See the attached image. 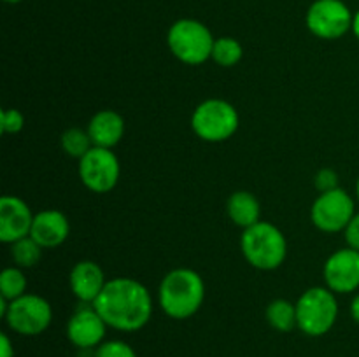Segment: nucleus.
Instances as JSON below:
<instances>
[{"label": "nucleus", "mask_w": 359, "mask_h": 357, "mask_svg": "<svg viewBox=\"0 0 359 357\" xmlns=\"http://www.w3.org/2000/svg\"><path fill=\"white\" fill-rule=\"evenodd\" d=\"M93 307L109 328L133 332L149 322L153 315V296L139 280L116 276L107 280Z\"/></svg>", "instance_id": "1"}, {"label": "nucleus", "mask_w": 359, "mask_h": 357, "mask_svg": "<svg viewBox=\"0 0 359 357\" xmlns=\"http://www.w3.org/2000/svg\"><path fill=\"white\" fill-rule=\"evenodd\" d=\"M205 300V282L191 268H175L161 279L158 303L165 315L175 321L193 317Z\"/></svg>", "instance_id": "2"}, {"label": "nucleus", "mask_w": 359, "mask_h": 357, "mask_svg": "<svg viewBox=\"0 0 359 357\" xmlns=\"http://www.w3.org/2000/svg\"><path fill=\"white\" fill-rule=\"evenodd\" d=\"M241 248L245 261L256 270L272 272L284 262L287 255V241L283 231L272 223L259 220L244 230Z\"/></svg>", "instance_id": "3"}, {"label": "nucleus", "mask_w": 359, "mask_h": 357, "mask_svg": "<svg viewBox=\"0 0 359 357\" xmlns=\"http://www.w3.org/2000/svg\"><path fill=\"white\" fill-rule=\"evenodd\" d=\"M214 41L209 28L191 18L177 20L167 34V44L172 55L186 65H202L212 56Z\"/></svg>", "instance_id": "4"}, {"label": "nucleus", "mask_w": 359, "mask_h": 357, "mask_svg": "<svg viewBox=\"0 0 359 357\" xmlns=\"http://www.w3.org/2000/svg\"><path fill=\"white\" fill-rule=\"evenodd\" d=\"M339 318L337 294L328 287H311L297 301L298 329L307 336H323L332 331Z\"/></svg>", "instance_id": "5"}, {"label": "nucleus", "mask_w": 359, "mask_h": 357, "mask_svg": "<svg viewBox=\"0 0 359 357\" xmlns=\"http://www.w3.org/2000/svg\"><path fill=\"white\" fill-rule=\"evenodd\" d=\"M241 118L230 102L221 98H209L193 111L191 128L203 142L219 144L237 133Z\"/></svg>", "instance_id": "6"}, {"label": "nucleus", "mask_w": 359, "mask_h": 357, "mask_svg": "<svg viewBox=\"0 0 359 357\" xmlns=\"http://www.w3.org/2000/svg\"><path fill=\"white\" fill-rule=\"evenodd\" d=\"M77 172L84 188L97 195H105L118 186L121 164L112 149L91 147L79 160Z\"/></svg>", "instance_id": "7"}, {"label": "nucleus", "mask_w": 359, "mask_h": 357, "mask_svg": "<svg viewBox=\"0 0 359 357\" xmlns=\"http://www.w3.org/2000/svg\"><path fill=\"white\" fill-rule=\"evenodd\" d=\"M6 322L14 332L21 336L42 335L53 321V308L48 300L37 294H25L9 301Z\"/></svg>", "instance_id": "8"}, {"label": "nucleus", "mask_w": 359, "mask_h": 357, "mask_svg": "<svg viewBox=\"0 0 359 357\" xmlns=\"http://www.w3.org/2000/svg\"><path fill=\"white\" fill-rule=\"evenodd\" d=\"M356 214L354 200L346 189L337 188L328 192H319L312 203L311 219L319 231L325 233H339L347 227Z\"/></svg>", "instance_id": "9"}, {"label": "nucleus", "mask_w": 359, "mask_h": 357, "mask_svg": "<svg viewBox=\"0 0 359 357\" xmlns=\"http://www.w3.org/2000/svg\"><path fill=\"white\" fill-rule=\"evenodd\" d=\"M354 14L342 0H316L307 10V28L316 37L335 41L353 30Z\"/></svg>", "instance_id": "10"}, {"label": "nucleus", "mask_w": 359, "mask_h": 357, "mask_svg": "<svg viewBox=\"0 0 359 357\" xmlns=\"http://www.w3.org/2000/svg\"><path fill=\"white\" fill-rule=\"evenodd\" d=\"M326 287L335 294H351L359 289V251L340 248L333 252L323 268Z\"/></svg>", "instance_id": "11"}, {"label": "nucleus", "mask_w": 359, "mask_h": 357, "mask_svg": "<svg viewBox=\"0 0 359 357\" xmlns=\"http://www.w3.org/2000/svg\"><path fill=\"white\" fill-rule=\"evenodd\" d=\"M107 328L109 326L95 310L93 304L81 303V307L67 322V338L77 349H95L104 343Z\"/></svg>", "instance_id": "12"}, {"label": "nucleus", "mask_w": 359, "mask_h": 357, "mask_svg": "<svg viewBox=\"0 0 359 357\" xmlns=\"http://www.w3.org/2000/svg\"><path fill=\"white\" fill-rule=\"evenodd\" d=\"M35 214L30 206L18 196L6 195L0 200V240L4 244H14L25 237H30Z\"/></svg>", "instance_id": "13"}, {"label": "nucleus", "mask_w": 359, "mask_h": 357, "mask_svg": "<svg viewBox=\"0 0 359 357\" xmlns=\"http://www.w3.org/2000/svg\"><path fill=\"white\" fill-rule=\"evenodd\" d=\"M69 284L72 294L81 303L93 304L95 300L104 290L107 280H105L104 270L97 262L84 259V261L76 262L72 266L69 275Z\"/></svg>", "instance_id": "14"}, {"label": "nucleus", "mask_w": 359, "mask_h": 357, "mask_svg": "<svg viewBox=\"0 0 359 357\" xmlns=\"http://www.w3.org/2000/svg\"><path fill=\"white\" fill-rule=\"evenodd\" d=\"M70 223L60 210H42L35 214L30 237L42 248H56L69 238Z\"/></svg>", "instance_id": "15"}, {"label": "nucleus", "mask_w": 359, "mask_h": 357, "mask_svg": "<svg viewBox=\"0 0 359 357\" xmlns=\"http://www.w3.org/2000/svg\"><path fill=\"white\" fill-rule=\"evenodd\" d=\"M86 130L93 147L112 149L121 142L123 135H125V119L119 112L105 108V111H98L90 119Z\"/></svg>", "instance_id": "16"}, {"label": "nucleus", "mask_w": 359, "mask_h": 357, "mask_svg": "<svg viewBox=\"0 0 359 357\" xmlns=\"http://www.w3.org/2000/svg\"><path fill=\"white\" fill-rule=\"evenodd\" d=\"M228 217L235 226L248 230V227L255 226L259 223L262 217V206H259L258 198L249 191H235L233 195L228 198L226 203Z\"/></svg>", "instance_id": "17"}, {"label": "nucleus", "mask_w": 359, "mask_h": 357, "mask_svg": "<svg viewBox=\"0 0 359 357\" xmlns=\"http://www.w3.org/2000/svg\"><path fill=\"white\" fill-rule=\"evenodd\" d=\"M265 317L269 324L279 332H290L294 328H298L297 303H291L283 298L270 301L265 310Z\"/></svg>", "instance_id": "18"}, {"label": "nucleus", "mask_w": 359, "mask_h": 357, "mask_svg": "<svg viewBox=\"0 0 359 357\" xmlns=\"http://www.w3.org/2000/svg\"><path fill=\"white\" fill-rule=\"evenodd\" d=\"M244 56V49H242V44L233 37H219L214 41L212 48V59L214 63H217L219 66H224V69H230V66H235Z\"/></svg>", "instance_id": "19"}, {"label": "nucleus", "mask_w": 359, "mask_h": 357, "mask_svg": "<svg viewBox=\"0 0 359 357\" xmlns=\"http://www.w3.org/2000/svg\"><path fill=\"white\" fill-rule=\"evenodd\" d=\"M11 255L14 265L21 270L34 268L42 258V247L32 237H25L21 240L11 244Z\"/></svg>", "instance_id": "20"}, {"label": "nucleus", "mask_w": 359, "mask_h": 357, "mask_svg": "<svg viewBox=\"0 0 359 357\" xmlns=\"http://www.w3.org/2000/svg\"><path fill=\"white\" fill-rule=\"evenodd\" d=\"M27 276L18 266H9L0 273V296L7 301H14L27 294Z\"/></svg>", "instance_id": "21"}, {"label": "nucleus", "mask_w": 359, "mask_h": 357, "mask_svg": "<svg viewBox=\"0 0 359 357\" xmlns=\"http://www.w3.org/2000/svg\"><path fill=\"white\" fill-rule=\"evenodd\" d=\"M93 147L88 130L81 128H69L63 132L62 135V149L67 156L81 160L88 150Z\"/></svg>", "instance_id": "22"}, {"label": "nucleus", "mask_w": 359, "mask_h": 357, "mask_svg": "<svg viewBox=\"0 0 359 357\" xmlns=\"http://www.w3.org/2000/svg\"><path fill=\"white\" fill-rule=\"evenodd\" d=\"M25 128V115L18 108H4L0 114V130L6 135H16Z\"/></svg>", "instance_id": "23"}, {"label": "nucleus", "mask_w": 359, "mask_h": 357, "mask_svg": "<svg viewBox=\"0 0 359 357\" xmlns=\"http://www.w3.org/2000/svg\"><path fill=\"white\" fill-rule=\"evenodd\" d=\"M95 357H137L135 350L128 343L121 340H112V342H104L97 346Z\"/></svg>", "instance_id": "24"}, {"label": "nucleus", "mask_w": 359, "mask_h": 357, "mask_svg": "<svg viewBox=\"0 0 359 357\" xmlns=\"http://www.w3.org/2000/svg\"><path fill=\"white\" fill-rule=\"evenodd\" d=\"M314 186L319 192H328L339 188V174L332 168H321L314 177Z\"/></svg>", "instance_id": "25"}, {"label": "nucleus", "mask_w": 359, "mask_h": 357, "mask_svg": "<svg viewBox=\"0 0 359 357\" xmlns=\"http://www.w3.org/2000/svg\"><path fill=\"white\" fill-rule=\"evenodd\" d=\"M344 237H346L347 247L359 251V212L354 214L351 223L347 224V227L344 230Z\"/></svg>", "instance_id": "26"}, {"label": "nucleus", "mask_w": 359, "mask_h": 357, "mask_svg": "<svg viewBox=\"0 0 359 357\" xmlns=\"http://www.w3.org/2000/svg\"><path fill=\"white\" fill-rule=\"evenodd\" d=\"M0 357H14V346L6 332L0 335Z\"/></svg>", "instance_id": "27"}, {"label": "nucleus", "mask_w": 359, "mask_h": 357, "mask_svg": "<svg viewBox=\"0 0 359 357\" xmlns=\"http://www.w3.org/2000/svg\"><path fill=\"white\" fill-rule=\"evenodd\" d=\"M351 315H353L354 321L359 324V293L353 298V301H351Z\"/></svg>", "instance_id": "28"}, {"label": "nucleus", "mask_w": 359, "mask_h": 357, "mask_svg": "<svg viewBox=\"0 0 359 357\" xmlns=\"http://www.w3.org/2000/svg\"><path fill=\"white\" fill-rule=\"evenodd\" d=\"M353 34L356 35V38L359 41V10L354 14V20H353Z\"/></svg>", "instance_id": "29"}, {"label": "nucleus", "mask_w": 359, "mask_h": 357, "mask_svg": "<svg viewBox=\"0 0 359 357\" xmlns=\"http://www.w3.org/2000/svg\"><path fill=\"white\" fill-rule=\"evenodd\" d=\"M356 196H358V202H359V177H358V182H356Z\"/></svg>", "instance_id": "30"}, {"label": "nucleus", "mask_w": 359, "mask_h": 357, "mask_svg": "<svg viewBox=\"0 0 359 357\" xmlns=\"http://www.w3.org/2000/svg\"><path fill=\"white\" fill-rule=\"evenodd\" d=\"M4 2H7V4H18V2H21V0H4Z\"/></svg>", "instance_id": "31"}]
</instances>
